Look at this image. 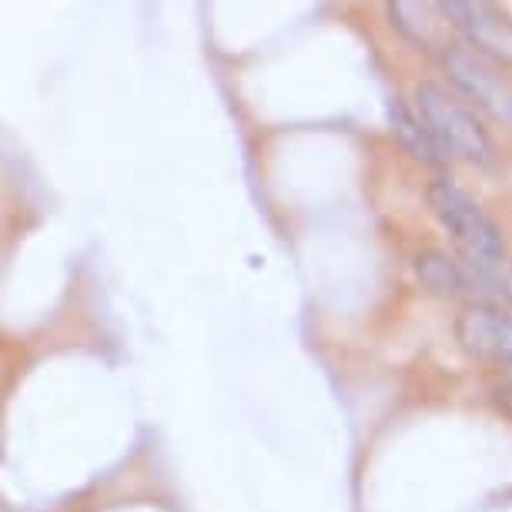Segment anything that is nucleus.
Instances as JSON below:
<instances>
[{
  "instance_id": "nucleus-2",
  "label": "nucleus",
  "mask_w": 512,
  "mask_h": 512,
  "mask_svg": "<svg viewBox=\"0 0 512 512\" xmlns=\"http://www.w3.org/2000/svg\"><path fill=\"white\" fill-rule=\"evenodd\" d=\"M415 111L439 141V148L449 158H466L476 164L492 161V138L482 128V121L462 104L456 94L446 91L436 81L415 84Z\"/></svg>"
},
{
  "instance_id": "nucleus-5",
  "label": "nucleus",
  "mask_w": 512,
  "mask_h": 512,
  "mask_svg": "<svg viewBox=\"0 0 512 512\" xmlns=\"http://www.w3.org/2000/svg\"><path fill=\"white\" fill-rule=\"evenodd\" d=\"M456 338L469 355L512 369V315L492 305H469L456 318Z\"/></svg>"
},
{
  "instance_id": "nucleus-6",
  "label": "nucleus",
  "mask_w": 512,
  "mask_h": 512,
  "mask_svg": "<svg viewBox=\"0 0 512 512\" xmlns=\"http://www.w3.org/2000/svg\"><path fill=\"white\" fill-rule=\"evenodd\" d=\"M389 17L399 31L409 37L412 44L425 47V51H446L449 27L452 21L442 11V4H415V0H395L389 4Z\"/></svg>"
},
{
  "instance_id": "nucleus-1",
  "label": "nucleus",
  "mask_w": 512,
  "mask_h": 512,
  "mask_svg": "<svg viewBox=\"0 0 512 512\" xmlns=\"http://www.w3.org/2000/svg\"><path fill=\"white\" fill-rule=\"evenodd\" d=\"M425 201L439 225L449 231L462 265L472 272L482 292L512 302V258L506 255L496 221L452 181H432Z\"/></svg>"
},
{
  "instance_id": "nucleus-7",
  "label": "nucleus",
  "mask_w": 512,
  "mask_h": 512,
  "mask_svg": "<svg viewBox=\"0 0 512 512\" xmlns=\"http://www.w3.org/2000/svg\"><path fill=\"white\" fill-rule=\"evenodd\" d=\"M415 275H419V282L429 288V292L446 295V298L472 295L479 288L469 268L459 265L456 258H449L446 251H422V255L415 258Z\"/></svg>"
},
{
  "instance_id": "nucleus-3",
  "label": "nucleus",
  "mask_w": 512,
  "mask_h": 512,
  "mask_svg": "<svg viewBox=\"0 0 512 512\" xmlns=\"http://www.w3.org/2000/svg\"><path fill=\"white\" fill-rule=\"evenodd\" d=\"M442 67L472 104L489 111L496 121L512 124V77L502 71L499 61H492L466 41H452L442 51Z\"/></svg>"
},
{
  "instance_id": "nucleus-4",
  "label": "nucleus",
  "mask_w": 512,
  "mask_h": 512,
  "mask_svg": "<svg viewBox=\"0 0 512 512\" xmlns=\"http://www.w3.org/2000/svg\"><path fill=\"white\" fill-rule=\"evenodd\" d=\"M442 11L476 51L499 64H512V14L482 0H449Z\"/></svg>"
},
{
  "instance_id": "nucleus-8",
  "label": "nucleus",
  "mask_w": 512,
  "mask_h": 512,
  "mask_svg": "<svg viewBox=\"0 0 512 512\" xmlns=\"http://www.w3.org/2000/svg\"><path fill=\"white\" fill-rule=\"evenodd\" d=\"M389 128L412 158H419L425 164H446L449 161V154L439 148V141L432 138L429 128H425L419 111H412L402 98L389 101Z\"/></svg>"
}]
</instances>
